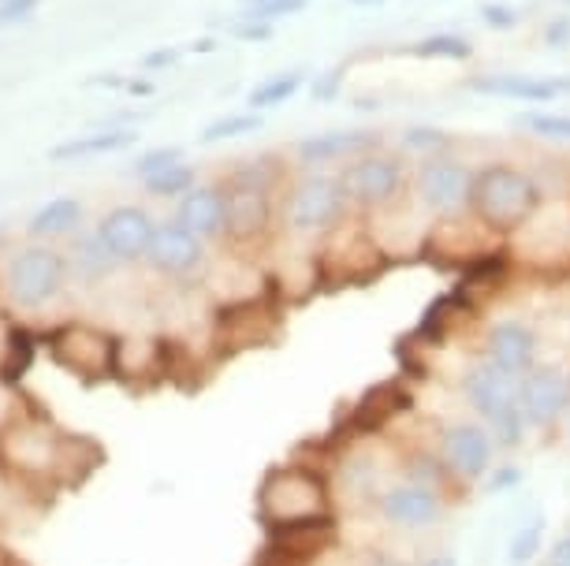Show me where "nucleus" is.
Listing matches in <instances>:
<instances>
[{
  "label": "nucleus",
  "mask_w": 570,
  "mask_h": 566,
  "mask_svg": "<svg viewBox=\"0 0 570 566\" xmlns=\"http://www.w3.org/2000/svg\"><path fill=\"white\" fill-rule=\"evenodd\" d=\"M470 209L492 231H519L541 209V187L511 165H489L473 176Z\"/></svg>",
  "instance_id": "f257e3e1"
},
{
  "label": "nucleus",
  "mask_w": 570,
  "mask_h": 566,
  "mask_svg": "<svg viewBox=\"0 0 570 566\" xmlns=\"http://www.w3.org/2000/svg\"><path fill=\"white\" fill-rule=\"evenodd\" d=\"M519 380L514 373L500 369L497 361H481L466 373L462 388H466V399L473 403V410L489 421V436L500 447H519L525 421H522V407H519Z\"/></svg>",
  "instance_id": "f03ea898"
},
{
  "label": "nucleus",
  "mask_w": 570,
  "mask_h": 566,
  "mask_svg": "<svg viewBox=\"0 0 570 566\" xmlns=\"http://www.w3.org/2000/svg\"><path fill=\"white\" fill-rule=\"evenodd\" d=\"M273 187L276 172L268 160H250L228 179V217H224V231L232 242H254L262 239L273 224Z\"/></svg>",
  "instance_id": "7ed1b4c3"
},
{
  "label": "nucleus",
  "mask_w": 570,
  "mask_h": 566,
  "mask_svg": "<svg viewBox=\"0 0 570 566\" xmlns=\"http://www.w3.org/2000/svg\"><path fill=\"white\" fill-rule=\"evenodd\" d=\"M257 507L268 526H287L298 518L328 515V493L325 480L306 466H284L265 477L262 493H257Z\"/></svg>",
  "instance_id": "20e7f679"
},
{
  "label": "nucleus",
  "mask_w": 570,
  "mask_h": 566,
  "mask_svg": "<svg viewBox=\"0 0 570 566\" xmlns=\"http://www.w3.org/2000/svg\"><path fill=\"white\" fill-rule=\"evenodd\" d=\"M4 284H8V298L16 306L27 309L46 306L68 284V258L52 247H27L8 261Z\"/></svg>",
  "instance_id": "39448f33"
},
{
  "label": "nucleus",
  "mask_w": 570,
  "mask_h": 566,
  "mask_svg": "<svg viewBox=\"0 0 570 566\" xmlns=\"http://www.w3.org/2000/svg\"><path fill=\"white\" fill-rule=\"evenodd\" d=\"M49 350L75 377H109L116 373V350L120 344L90 325H63L57 332H49Z\"/></svg>",
  "instance_id": "423d86ee"
},
{
  "label": "nucleus",
  "mask_w": 570,
  "mask_h": 566,
  "mask_svg": "<svg viewBox=\"0 0 570 566\" xmlns=\"http://www.w3.org/2000/svg\"><path fill=\"white\" fill-rule=\"evenodd\" d=\"M343 206H347V190H343L340 179L306 176L287 198L284 220L292 231H325L343 217Z\"/></svg>",
  "instance_id": "0eeeda50"
},
{
  "label": "nucleus",
  "mask_w": 570,
  "mask_h": 566,
  "mask_svg": "<svg viewBox=\"0 0 570 566\" xmlns=\"http://www.w3.org/2000/svg\"><path fill=\"white\" fill-rule=\"evenodd\" d=\"M340 183L354 206H389L403 187V165L389 153H362L343 168Z\"/></svg>",
  "instance_id": "6e6552de"
},
{
  "label": "nucleus",
  "mask_w": 570,
  "mask_h": 566,
  "mask_svg": "<svg viewBox=\"0 0 570 566\" xmlns=\"http://www.w3.org/2000/svg\"><path fill=\"white\" fill-rule=\"evenodd\" d=\"M470 168H462L451 157H429L422 172H417V198H422L425 209L440 212V217H451L462 206H470Z\"/></svg>",
  "instance_id": "1a4fd4ad"
},
{
  "label": "nucleus",
  "mask_w": 570,
  "mask_h": 566,
  "mask_svg": "<svg viewBox=\"0 0 570 566\" xmlns=\"http://www.w3.org/2000/svg\"><path fill=\"white\" fill-rule=\"evenodd\" d=\"M519 407L522 421L533 429L552 425L570 407V377L563 369H530L519 380Z\"/></svg>",
  "instance_id": "9d476101"
},
{
  "label": "nucleus",
  "mask_w": 570,
  "mask_h": 566,
  "mask_svg": "<svg viewBox=\"0 0 570 566\" xmlns=\"http://www.w3.org/2000/svg\"><path fill=\"white\" fill-rule=\"evenodd\" d=\"M154 231H157L154 217L138 206H116L105 212L98 224V239L105 242V250H109L116 261L146 258L149 242H154Z\"/></svg>",
  "instance_id": "9b49d317"
},
{
  "label": "nucleus",
  "mask_w": 570,
  "mask_h": 566,
  "mask_svg": "<svg viewBox=\"0 0 570 566\" xmlns=\"http://www.w3.org/2000/svg\"><path fill=\"white\" fill-rule=\"evenodd\" d=\"M202 258H206V250H202V239L190 228H183L179 220L171 224H157L154 231V242H149V254L146 261L154 265L157 272L165 276H187L195 272Z\"/></svg>",
  "instance_id": "f8f14e48"
},
{
  "label": "nucleus",
  "mask_w": 570,
  "mask_h": 566,
  "mask_svg": "<svg viewBox=\"0 0 570 566\" xmlns=\"http://www.w3.org/2000/svg\"><path fill=\"white\" fill-rule=\"evenodd\" d=\"M440 455H444V466L455 477L478 480L492 466V436L489 429H478V425H451L444 440H440Z\"/></svg>",
  "instance_id": "ddd939ff"
},
{
  "label": "nucleus",
  "mask_w": 570,
  "mask_h": 566,
  "mask_svg": "<svg viewBox=\"0 0 570 566\" xmlns=\"http://www.w3.org/2000/svg\"><path fill=\"white\" fill-rule=\"evenodd\" d=\"M52 455H57V436L46 429H16L0 433V463L23 469V474H52Z\"/></svg>",
  "instance_id": "4468645a"
},
{
  "label": "nucleus",
  "mask_w": 570,
  "mask_h": 566,
  "mask_svg": "<svg viewBox=\"0 0 570 566\" xmlns=\"http://www.w3.org/2000/svg\"><path fill=\"white\" fill-rule=\"evenodd\" d=\"M381 510H384V518H389L392 526L422 529L440 515V496H436V488L411 480V485L389 488L384 499H381Z\"/></svg>",
  "instance_id": "2eb2a0df"
},
{
  "label": "nucleus",
  "mask_w": 570,
  "mask_h": 566,
  "mask_svg": "<svg viewBox=\"0 0 570 566\" xmlns=\"http://www.w3.org/2000/svg\"><path fill=\"white\" fill-rule=\"evenodd\" d=\"M466 90L485 93V98L544 105V101H556V93L570 90V82H548V79H533V75H478V79L466 82Z\"/></svg>",
  "instance_id": "dca6fc26"
},
{
  "label": "nucleus",
  "mask_w": 570,
  "mask_h": 566,
  "mask_svg": "<svg viewBox=\"0 0 570 566\" xmlns=\"http://www.w3.org/2000/svg\"><path fill=\"white\" fill-rule=\"evenodd\" d=\"M537 358V339L519 320H500L489 332V361H497L500 369L514 373V377H525L533 369Z\"/></svg>",
  "instance_id": "f3484780"
},
{
  "label": "nucleus",
  "mask_w": 570,
  "mask_h": 566,
  "mask_svg": "<svg viewBox=\"0 0 570 566\" xmlns=\"http://www.w3.org/2000/svg\"><path fill=\"white\" fill-rule=\"evenodd\" d=\"M276 328H279L276 309H268L262 302H243V306H232L220 314V332H228L232 347L268 344V339L276 336Z\"/></svg>",
  "instance_id": "a211bd4d"
},
{
  "label": "nucleus",
  "mask_w": 570,
  "mask_h": 566,
  "mask_svg": "<svg viewBox=\"0 0 570 566\" xmlns=\"http://www.w3.org/2000/svg\"><path fill=\"white\" fill-rule=\"evenodd\" d=\"M224 217H228V195L220 187H195L179 201V224L190 228L198 239H213L224 231Z\"/></svg>",
  "instance_id": "6ab92c4d"
},
{
  "label": "nucleus",
  "mask_w": 570,
  "mask_h": 566,
  "mask_svg": "<svg viewBox=\"0 0 570 566\" xmlns=\"http://www.w3.org/2000/svg\"><path fill=\"white\" fill-rule=\"evenodd\" d=\"M381 138L373 131H328V135H314L306 142H298V157L303 165H328V160H343V157H362L365 149H373Z\"/></svg>",
  "instance_id": "aec40b11"
},
{
  "label": "nucleus",
  "mask_w": 570,
  "mask_h": 566,
  "mask_svg": "<svg viewBox=\"0 0 570 566\" xmlns=\"http://www.w3.org/2000/svg\"><path fill=\"white\" fill-rule=\"evenodd\" d=\"M403 407H411V395H406L400 384H381V388H373L358 403V410H354L351 425L358 433H376V429H384V425H389Z\"/></svg>",
  "instance_id": "412c9836"
},
{
  "label": "nucleus",
  "mask_w": 570,
  "mask_h": 566,
  "mask_svg": "<svg viewBox=\"0 0 570 566\" xmlns=\"http://www.w3.org/2000/svg\"><path fill=\"white\" fill-rule=\"evenodd\" d=\"M138 142L135 127H105V131L71 138V142H60L52 149V160H82V157H101V153H116V149H127Z\"/></svg>",
  "instance_id": "4be33fe9"
},
{
  "label": "nucleus",
  "mask_w": 570,
  "mask_h": 566,
  "mask_svg": "<svg viewBox=\"0 0 570 566\" xmlns=\"http://www.w3.org/2000/svg\"><path fill=\"white\" fill-rule=\"evenodd\" d=\"M82 224V201L79 198H52L46 201L35 217H30L27 231L35 239H57V235H71Z\"/></svg>",
  "instance_id": "5701e85b"
},
{
  "label": "nucleus",
  "mask_w": 570,
  "mask_h": 566,
  "mask_svg": "<svg viewBox=\"0 0 570 566\" xmlns=\"http://www.w3.org/2000/svg\"><path fill=\"white\" fill-rule=\"evenodd\" d=\"M35 350H38V339L27 332V328H12L4 339V358H0V377L8 384L23 380L30 366H35Z\"/></svg>",
  "instance_id": "b1692460"
},
{
  "label": "nucleus",
  "mask_w": 570,
  "mask_h": 566,
  "mask_svg": "<svg viewBox=\"0 0 570 566\" xmlns=\"http://www.w3.org/2000/svg\"><path fill=\"white\" fill-rule=\"evenodd\" d=\"M303 90V71H284V75H273V79L257 82L250 90V98L246 105L257 112V109H276V105H284L287 98H295V93Z\"/></svg>",
  "instance_id": "393cba45"
},
{
  "label": "nucleus",
  "mask_w": 570,
  "mask_h": 566,
  "mask_svg": "<svg viewBox=\"0 0 570 566\" xmlns=\"http://www.w3.org/2000/svg\"><path fill=\"white\" fill-rule=\"evenodd\" d=\"M406 52L422 60H466L473 49H470V41L459 34H429L422 41H414Z\"/></svg>",
  "instance_id": "a878e982"
},
{
  "label": "nucleus",
  "mask_w": 570,
  "mask_h": 566,
  "mask_svg": "<svg viewBox=\"0 0 570 566\" xmlns=\"http://www.w3.org/2000/svg\"><path fill=\"white\" fill-rule=\"evenodd\" d=\"M190 190H195V172H190L183 160L146 179V195H154V198H179V195H190Z\"/></svg>",
  "instance_id": "bb28decb"
},
{
  "label": "nucleus",
  "mask_w": 570,
  "mask_h": 566,
  "mask_svg": "<svg viewBox=\"0 0 570 566\" xmlns=\"http://www.w3.org/2000/svg\"><path fill=\"white\" fill-rule=\"evenodd\" d=\"M254 131H262V116L235 112V116H220V120H213L206 131H202V142H224V138H239V135H254Z\"/></svg>",
  "instance_id": "cd10ccee"
},
{
  "label": "nucleus",
  "mask_w": 570,
  "mask_h": 566,
  "mask_svg": "<svg viewBox=\"0 0 570 566\" xmlns=\"http://www.w3.org/2000/svg\"><path fill=\"white\" fill-rule=\"evenodd\" d=\"M514 127L541 138H556V142H570V116H552V112H519Z\"/></svg>",
  "instance_id": "c85d7f7f"
},
{
  "label": "nucleus",
  "mask_w": 570,
  "mask_h": 566,
  "mask_svg": "<svg viewBox=\"0 0 570 566\" xmlns=\"http://www.w3.org/2000/svg\"><path fill=\"white\" fill-rule=\"evenodd\" d=\"M75 265H79V269H86L90 276H101V272H109L112 269V254L105 250V242L98 239V235H90V239H79L75 242Z\"/></svg>",
  "instance_id": "c756f323"
},
{
  "label": "nucleus",
  "mask_w": 570,
  "mask_h": 566,
  "mask_svg": "<svg viewBox=\"0 0 570 566\" xmlns=\"http://www.w3.org/2000/svg\"><path fill=\"white\" fill-rule=\"evenodd\" d=\"M541 537H544V518L537 515V518L525 522L519 533H514V540H511V563L514 566L530 563L533 555H537V548H541Z\"/></svg>",
  "instance_id": "7c9ffc66"
},
{
  "label": "nucleus",
  "mask_w": 570,
  "mask_h": 566,
  "mask_svg": "<svg viewBox=\"0 0 570 566\" xmlns=\"http://www.w3.org/2000/svg\"><path fill=\"white\" fill-rule=\"evenodd\" d=\"M179 160H183V149H176V146H160V149H149V153H142V157H138L131 172H135V176H138V179H142V183H146L149 176L165 172V168L179 165Z\"/></svg>",
  "instance_id": "2f4dec72"
},
{
  "label": "nucleus",
  "mask_w": 570,
  "mask_h": 566,
  "mask_svg": "<svg viewBox=\"0 0 570 566\" xmlns=\"http://www.w3.org/2000/svg\"><path fill=\"white\" fill-rule=\"evenodd\" d=\"M38 4L41 0H4V4H0V27L27 23V19L38 12Z\"/></svg>",
  "instance_id": "473e14b6"
},
{
  "label": "nucleus",
  "mask_w": 570,
  "mask_h": 566,
  "mask_svg": "<svg viewBox=\"0 0 570 566\" xmlns=\"http://www.w3.org/2000/svg\"><path fill=\"white\" fill-rule=\"evenodd\" d=\"M481 19H485V27H492V30L519 27V12H514L511 4H485L481 8Z\"/></svg>",
  "instance_id": "72a5a7b5"
},
{
  "label": "nucleus",
  "mask_w": 570,
  "mask_h": 566,
  "mask_svg": "<svg viewBox=\"0 0 570 566\" xmlns=\"http://www.w3.org/2000/svg\"><path fill=\"white\" fill-rule=\"evenodd\" d=\"M403 146L406 149H440V146H448V135L433 131V127H417V131L403 135Z\"/></svg>",
  "instance_id": "f704fd0d"
},
{
  "label": "nucleus",
  "mask_w": 570,
  "mask_h": 566,
  "mask_svg": "<svg viewBox=\"0 0 570 566\" xmlns=\"http://www.w3.org/2000/svg\"><path fill=\"white\" fill-rule=\"evenodd\" d=\"M544 46L570 49V16H552L544 23Z\"/></svg>",
  "instance_id": "c9c22d12"
},
{
  "label": "nucleus",
  "mask_w": 570,
  "mask_h": 566,
  "mask_svg": "<svg viewBox=\"0 0 570 566\" xmlns=\"http://www.w3.org/2000/svg\"><path fill=\"white\" fill-rule=\"evenodd\" d=\"M232 34L243 38V41H268L273 38V23H257V19L239 16V23H232Z\"/></svg>",
  "instance_id": "e433bc0d"
},
{
  "label": "nucleus",
  "mask_w": 570,
  "mask_h": 566,
  "mask_svg": "<svg viewBox=\"0 0 570 566\" xmlns=\"http://www.w3.org/2000/svg\"><path fill=\"white\" fill-rule=\"evenodd\" d=\"M340 79H343L340 71H328L325 79H321V82H314V98H317V101H328V98H336V90H340Z\"/></svg>",
  "instance_id": "4c0bfd02"
},
{
  "label": "nucleus",
  "mask_w": 570,
  "mask_h": 566,
  "mask_svg": "<svg viewBox=\"0 0 570 566\" xmlns=\"http://www.w3.org/2000/svg\"><path fill=\"white\" fill-rule=\"evenodd\" d=\"M179 60V52L176 49H160V52H149V57L142 60L146 68H171V63Z\"/></svg>",
  "instance_id": "58836bf2"
},
{
  "label": "nucleus",
  "mask_w": 570,
  "mask_h": 566,
  "mask_svg": "<svg viewBox=\"0 0 570 566\" xmlns=\"http://www.w3.org/2000/svg\"><path fill=\"white\" fill-rule=\"evenodd\" d=\"M548 566H570V537H559L552 555H548Z\"/></svg>",
  "instance_id": "ea45409f"
},
{
  "label": "nucleus",
  "mask_w": 570,
  "mask_h": 566,
  "mask_svg": "<svg viewBox=\"0 0 570 566\" xmlns=\"http://www.w3.org/2000/svg\"><path fill=\"white\" fill-rule=\"evenodd\" d=\"M519 469H503V474L492 477V493H503V488H511V485H519Z\"/></svg>",
  "instance_id": "a19ab883"
},
{
  "label": "nucleus",
  "mask_w": 570,
  "mask_h": 566,
  "mask_svg": "<svg viewBox=\"0 0 570 566\" xmlns=\"http://www.w3.org/2000/svg\"><path fill=\"white\" fill-rule=\"evenodd\" d=\"M127 90H131L135 98H138V93H142V98H146V93H154V87H149V82H127Z\"/></svg>",
  "instance_id": "79ce46f5"
},
{
  "label": "nucleus",
  "mask_w": 570,
  "mask_h": 566,
  "mask_svg": "<svg viewBox=\"0 0 570 566\" xmlns=\"http://www.w3.org/2000/svg\"><path fill=\"white\" fill-rule=\"evenodd\" d=\"M425 566H459V563H455V555H436V559H429Z\"/></svg>",
  "instance_id": "37998d69"
},
{
  "label": "nucleus",
  "mask_w": 570,
  "mask_h": 566,
  "mask_svg": "<svg viewBox=\"0 0 570 566\" xmlns=\"http://www.w3.org/2000/svg\"><path fill=\"white\" fill-rule=\"evenodd\" d=\"M190 49H195V52H213V38H202V41H195Z\"/></svg>",
  "instance_id": "c03bdc74"
},
{
  "label": "nucleus",
  "mask_w": 570,
  "mask_h": 566,
  "mask_svg": "<svg viewBox=\"0 0 570 566\" xmlns=\"http://www.w3.org/2000/svg\"><path fill=\"white\" fill-rule=\"evenodd\" d=\"M0 566H16V559L8 555V548H0Z\"/></svg>",
  "instance_id": "a18cd8bd"
},
{
  "label": "nucleus",
  "mask_w": 570,
  "mask_h": 566,
  "mask_svg": "<svg viewBox=\"0 0 570 566\" xmlns=\"http://www.w3.org/2000/svg\"><path fill=\"white\" fill-rule=\"evenodd\" d=\"M373 566H403V563H395V559H389V555H381V559H373Z\"/></svg>",
  "instance_id": "49530a36"
},
{
  "label": "nucleus",
  "mask_w": 570,
  "mask_h": 566,
  "mask_svg": "<svg viewBox=\"0 0 570 566\" xmlns=\"http://www.w3.org/2000/svg\"><path fill=\"white\" fill-rule=\"evenodd\" d=\"M351 4H358V8H376V4H384V0H351Z\"/></svg>",
  "instance_id": "de8ad7c7"
},
{
  "label": "nucleus",
  "mask_w": 570,
  "mask_h": 566,
  "mask_svg": "<svg viewBox=\"0 0 570 566\" xmlns=\"http://www.w3.org/2000/svg\"><path fill=\"white\" fill-rule=\"evenodd\" d=\"M257 4H276V0H243V8H257Z\"/></svg>",
  "instance_id": "09e8293b"
},
{
  "label": "nucleus",
  "mask_w": 570,
  "mask_h": 566,
  "mask_svg": "<svg viewBox=\"0 0 570 566\" xmlns=\"http://www.w3.org/2000/svg\"><path fill=\"white\" fill-rule=\"evenodd\" d=\"M16 566H19V563H16Z\"/></svg>",
  "instance_id": "8fccbe9b"
}]
</instances>
